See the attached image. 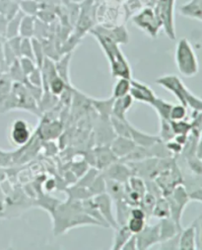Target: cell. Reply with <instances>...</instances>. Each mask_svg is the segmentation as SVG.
<instances>
[{"label": "cell", "instance_id": "6da1fadb", "mask_svg": "<svg viewBox=\"0 0 202 250\" xmlns=\"http://www.w3.org/2000/svg\"><path fill=\"white\" fill-rule=\"evenodd\" d=\"M54 232L55 234H62L69 229L88 225L101 226L96 220L87 215L83 209L81 201L70 200L68 203L56 206L52 212Z\"/></svg>", "mask_w": 202, "mask_h": 250}, {"label": "cell", "instance_id": "7a4b0ae2", "mask_svg": "<svg viewBox=\"0 0 202 250\" xmlns=\"http://www.w3.org/2000/svg\"><path fill=\"white\" fill-rule=\"evenodd\" d=\"M100 45L102 51L104 52L110 67V72L112 77L119 78H132V69L128 62L125 54L119 49V45L114 43L111 40L98 34L97 32L91 30L89 32Z\"/></svg>", "mask_w": 202, "mask_h": 250}, {"label": "cell", "instance_id": "3957f363", "mask_svg": "<svg viewBox=\"0 0 202 250\" xmlns=\"http://www.w3.org/2000/svg\"><path fill=\"white\" fill-rule=\"evenodd\" d=\"M155 83L174 94L181 104L186 108L190 107L197 112L202 111V100L195 97L177 75L169 74L161 76L155 80Z\"/></svg>", "mask_w": 202, "mask_h": 250}, {"label": "cell", "instance_id": "277c9868", "mask_svg": "<svg viewBox=\"0 0 202 250\" xmlns=\"http://www.w3.org/2000/svg\"><path fill=\"white\" fill-rule=\"evenodd\" d=\"M13 109H20L29 111L34 114H38L39 109L37 102L33 97L25 83L13 82L10 94L5 99L3 104L0 106V111L7 112Z\"/></svg>", "mask_w": 202, "mask_h": 250}, {"label": "cell", "instance_id": "5b68a950", "mask_svg": "<svg viewBox=\"0 0 202 250\" xmlns=\"http://www.w3.org/2000/svg\"><path fill=\"white\" fill-rule=\"evenodd\" d=\"M175 62L178 70L184 77H193L199 71L197 56L189 41L185 38L178 42L175 51Z\"/></svg>", "mask_w": 202, "mask_h": 250}, {"label": "cell", "instance_id": "8992f818", "mask_svg": "<svg viewBox=\"0 0 202 250\" xmlns=\"http://www.w3.org/2000/svg\"><path fill=\"white\" fill-rule=\"evenodd\" d=\"M95 15L97 24L107 27L125 24L127 21L120 0H102L96 3Z\"/></svg>", "mask_w": 202, "mask_h": 250}, {"label": "cell", "instance_id": "52a82bcc", "mask_svg": "<svg viewBox=\"0 0 202 250\" xmlns=\"http://www.w3.org/2000/svg\"><path fill=\"white\" fill-rule=\"evenodd\" d=\"M130 19L139 30L144 32L152 39L157 38L162 29L161 19L155 7L152 6H144Z\"/></svg>", "mask_w": 202, "mask_h": 250}, {"label": "cell", "instance_id": "ba28073f", "mask_svg": "<svg viewBox=\"0 0 202 250\" xmlns=\"http://www.w3.org/2000/svg\"><path fill=\"white\" fill-rule=\"evenodd\" d=\"M175 4L176 0H157L154 6L161 19L162 29L171 40H176L177 38L174 15Z\"/></svg>", "mask_w": 202, "mask_h": 250}, {"label": "cell", "instance_id": "9c48e42d", "mask_svg": "<svg viewBox=\"0 0 202 250\" xmlns=\"http://www.w3.org/2000/svg\"><path fill=\"white\" fill-rule=\"evenodd\" d=\"M165 197L168 200V203L170 206V211H171L170 218H172L175 221V223L178 225V227L182 229V226H181L182 216L185 209V206L190 200L186 189L184 188V186L179 184L172 190L170 194H168Z\"/></svg>", "mask_w": 202, "mask_h": 250}, {"label": "cell", "instance_id": "30bf717a", "mask_svg": "<svg viewBox=\"0 0 202 250\" xmlns=\"http://www.w3.org/2000/svg\"><path fill=\"white\" fill-rule=\"evenodd\" d=\"M91 30L111 40L112 42H114V43L118 45H127L129 42V31L125 24H120V25L111 26V27H107V26H102L97 24Z\"/></svg>", "mask_w": 202, "mask_h": 250}, {"label": "cell", "instance_id": "8fae6325", "mask_svg": "<svg viewBox=\"0 0 202 250\" xmlns=\"http://www.w3.org/2000/svg\"><path fill=\"white\" fill-rule=\"evenodd\" d=\"M93 201L97 206V209L100 212L101 216L109 225V227L116 229L118 226L116 224L115 217L112 211V203H113L112 199L106 192H104L94 196Z\"/></svg>", "mask_w": 202, "mask_h": 250}, {"label": "cell", "instance_id": "7c38bea8", "mask_svg": "<svg viewBox=\"0 0 202 250\" xmlns=\"http://www.w3.org/2000/svg\"><path fill=\"white\" fill-rule=\"evenodd\" d=\"M132 175H134V173L130 166L121 160H117L110 164L104 170L103 174L106 179H112L123 183H127Z\"/></svg>", "mask_w": 202, "mask_h": 250}, {"label": "cell", "instance_id": "4fadbf2b", "mask_svg": "<svg viewBox=\"0 0 202 250\" xmlns=\"http://www.w3.org/2000/svg\"><path fill=\"white\" fill-rule=\"evenodd\" d=\"M137 249L147 250L151 249L156 244L160 243V227L159 223L153 226H147L136 234Z\"/></svg>", "mask_w": 202, "mask_h": 250}, {"label": "cell", "instance_id": "5bb4252c", "mask_svg": "<svg viewBox=\"0 0 202 250\" xmlns=\"http://www.w3.org/2000/svg\"><path fill=\"white\" fill-rule=\"evenodd\" d=\"M129 95L132 97L133 100L147 104L152 105L154 101L157 98V95L154 93V91L151 89L150 86L143 82H140L136 79L131 78V88Z\"/></svg>", "mask_w": 202, "mask_h": 250}, {"label": "cell", "instance_id": "9a60e30c", "mask_svg": "<svg viewBox=\"0 0 202 250\" xmlns=\"http://www.w3.org/2000/svg\"><path fill=\"white\" fill-rule=\"evenodd\" d=\"M31 136L32 134L29 128V125L26 121L19 119L12 123L9 137L13 145L23 146L30 142Z\"/></svg>", "mask_w": 202, "mask_h": 250}, {"label": "cell", "instance_id": "2e32d148", "mask_svg": "<svg viewBox=\"0 0 202 250\" xmlns=\"http://www.w3.org/2000/svg\"><path fill=\"white\" fill-rule=\"evenodd\" d=\"M135 146L136 145L130 138L116 136L110 147L118 159H123L133 150Z\"/></svg>", "mask_w": 202, "mask_h": 250}, {"label": "cell", "instance_id": "e0dca14e", "mask_svg": "<svg viewBox=\"0 0 202 250\" xmlns=\"http://www.w3.org/2000/svg\"><path fill=\"white\" fill-rule=\"evenodd\" d=\"M94 153H95V166L98 169H101V170H105L110 164L118 160V158L111 151L110 147H108L106 146H101L97 147Z\"/></svg>", "mask_w": 202, "mask_h": 250}, {"label": "cell", "instance_id": "ac0fdd59", "mask_svg": "<svg viewBox=\"0 0 202 250\" xmlns=\"http://www.w3.org/2000/svg\"><path fill=\"white\" fill-rule=\"evenodd\" d=\"M132 105L133 99L129 94L125 97L114 99L111 108V116L119 120L127 121V113L132 107Z\"/></svg>", "mask_w": 202, "mask_h": 250}, {"label": "cell", "instance_id": "d6986e66", "mask_svg": "<svg viewBox=\"0 0 202 250\" xmlns=\"http://www.w3.org/2000/svg\"><path fill=\"white\" fill-rule=\"evenodd\" d=\"M129 129L131 140L138 146L151 147L152 146H154L158 142H161L158 136H153V135L145 134V133L137 130L133 126H131L130 124H129Z\"/></svg>", "mask_w": 202, "mask_h": 250}, {"label": "cell", "instance_id": "ffe728a7", "mask_svg": "<svg viewBox=\"0 0 202 250\" xmlns=\"http://www.w3.org/2000/svg\"><path fill=\"white\" fill-rule=\"evenodd\" d=\"M180 14L202 22V0H189L180 7Z\"/></svg>", "mask_w": 202, "mask_h": 250}, {"label": "cell", "instance_id": "44dd1931", "mask_svg": "<svg viewBox=\"0 0 202 250\" xmlns=\"http://www.w3.org/2000/svg\"><path fill=\"white\" fill-rule=\"evenodd\" d=\"M179 249L181 250H195L196 248V235L195 229L191 225L180 232Z\"/></svg>", "mask_w": 202, "mask_h": 250}, {"label": "cell", "instance_id": "7402d4cb", "mask_svg": "<svg viewBox=\"0 0 202 250\" xmlns=\"http://www.w3.org/2000/svg\"><path fill=\"white\" fill-rule=\"evenodd\" d=\"M159 227H160V242L177 235L182 230V229L178 227V225L175 223V221L172 218L160 220Z\"/></svg>", "mask_w": 202, "mask_h": 250}, {"label": "cell", "instance_id": "603a6c76", "mask_svg": "<svg viewBox=\"0 0 202 250\" xmlns=\"http://www.w3.org/2000/svg\"><path fill=\"white\" fill-rule=\"evenodd\" d=\"M115 204V221L117 226H125L130 219L131 206L129 205L125 200H119L114 202Z\"/></svg>", "mask_w": 202, "mask_h": 250}, {"label": "cell", "instance_id": "cb8c5ba5", "mask_svg": "<svg viewBox=\"0 0 202 250\" xmlns=\"http://www.w3.org/2000/svg\"><path fill=\"white\" fill-rule=\"evenodd\" d=\"M106 193L112 199L113 202L124 200L126 183L115 181L112 179H106Z\"/></svg>", "mask_w": 202, "mask_h": 250}, {"label": "cell", "instance_id": "d4e9b609", "mask_svg": "<svg viewBox=\"0 0 202 250\" xmlns=\"http://www.w3.org/2000/svg\"><path fill=\"white\" fill-rule=\"evenodd\" d=\"M133 233L129 230L127 225L125 226H118L116 229H114V236L112 241L111 249L113 250H121L124 244L128 241V239L132 235Z\"/></svg>", "mask_w": 202, "mask_h": 250}, {"label": "cell", "instance_id": "484cf974", "mask_svg": "<svg viewBox=\"0 0 202 250\" xmlns=\"http://www.w3.org/2000/svg\"><path fill=\"white\" fill-rule=\"evenodd\" d=\"M152 217H155L159 220H163L171 217V211L170 206L168 203V200L165 196H161L157 198L156 204L154 207V210L152 213Z\"/></svg>", "mask_w": 202, "mask_h": 250}, {"label": "cell", "instance_id": "4316f807", "mask_svg": "<svg viewBox=\"0 0 202 250\" xmlns=\"http://www.w3.org/2000/svg\"><path fill=\"white\" fill-rule=\"evenodd\" d=\"M130 88H131V79L125 78V77H119V78H117L116 82L114 83V85H113L111 97L113 99L125 97V96L129 94Z\"/></svg>", "mask_w": 202, "mask_h": 250}, {"label": "cell", "instance_id": "83f0119b", "mask_svg": "<svg viewBox=\"0 0 202 250\" xmlns=\"http://www.w3.org/2000/svg\"><path fill=\"white\" fill-rule=\"evenodd\" d=\"M72 53H67L62 55L56 62H55V68L58 75L65 81L66 84L70 86V80H69V63L71 60Z\"/></svg>", "mask_w": 202, "mask_h": 250}, {"label": "cell", "instance_id": "f1b7e54d", "mask_svg": "<svg viewBox=\"0 0 202 250\" xmlns=\"http://www.w3.org/2000/svg\"><path fill=\"white\" fill-rule=\"evenodd\" d=\"M35 24H36V16L24 15L20 25L19 36L21 38H34L35 35Z\"/></svg>", "mask_w": 202, "mask_h": 250}, {"label": "cell", "instance_id": "f546056e", "mask_svg": "<svg viewBox=\"0 0 202 250\" xmlns=\"http://www.w3.org/2000/svg\"><path fill=\"white\" fill-rule=\"evenodd\" d=\"M19 11V3L15 0H0V14H2L7 21L14 17Z\"/></svg>", "mask_w": 202, "mask_h": 250}, {"label": "cell", "instance_id": "4dcf8cb0", "mask_svg": "<svg viewBox=\"0 0 202 250\" xmlns=\"http://www.w3.org/2000/svg\"><path fill=\"white\" fill-rule=\"evenodd\" d=\"M23 16H24V14L21 11H19L14 17H12L11 19H9L7 21L6 31H5L6 40L19 36L20 25H21V21H22Z\"/></svg>", "mask_w": 202, "mask_h": 250}, {"label": "cell", "instance_id": "1f68e13d", "mask_svg": "<svg viewBox=\"0 0 202 250\" xmlns=\"http://www.w3.org/2000/svg\"><path fill=\"white\" fill-rule=\"evenodd\" d=\"M110 126L112 128V130L114 131L116 136H120V137H127V138H130V133H129V121H123L119 120L113 116H110ZM131 139V138H130Z\"/></svg>", "mask_w": 202, "mask_h": 250}, {"label": "cell", "instance_id": "d6a6232c", "mask_svg": "<svg viewBox=\"0 0 202 250\" xmlns=\"http://www.w3.org/2000/svg\"><path fill=\"white\" fill-rule=\"evenodd\" d=\"M68 87L70 86H68L65 83V81L57 74L50 80L46 91H50L52 94L55 96H60Z\"/></svg>", "mask_w": 202, "mask_h": 250}, {"label": "cell", "instance_id": "836d02e7", "mask_svg": "<svg viewBox=\"0 0 202 250\" xmlns=\"http://www.w3.org/2000/svg\"><path fill=\"white\" fill-rule=\"evenodd\" d=\"M161 142L167 143L175 138V133L172 129L171 121L160 118V132L158 135Z\"/></svg>", "mask_w": 202, "mask_h": 250}, {"label": "cell", "instance_id": "e575fe53", "mask_svg": "<svg viewBox=\"0 0 202 250\" xmlns=\"http://www.w3.org/2000/svg\"><path fill=\"white\" fill-rule=\"evenodd\" d=\"M151 107L154 108V110L157 112V114L160 118L169 120L170 112H171V109L173 107V103L167 102L163 99L157 97L156 100L154 101V103L151 105Z\"/></svg>", "mask_w": 202, "mask_h": 250}, {"label": "cell", "instance_id": "d590c367", "mask_svg": "<svg viewBox=\"0 0 202 250\" xmlns=\"http://www.w3.org/2000/svg\"><path fill=\"white\" fill-rule=\"evenodd\" d=\"M92 105L96 108V110L100 113L103 120H107L111 116V108L114 99L111 97L109 100H91Z\"/></svg>", "mask_w": 202, "mask_h": 250}, {"label": "cell", "instance_id": "8d00e7d4", "mask_svg": "<svg viewBox=\"0 0 202 250\" xmlns=\"http://www.w3.org/2000/svg\"><path fill=\"white\" fill-rule=\"evenodd\" d=\"M32 44H33L35 62L38 67H40L43 65V63L47 58L46 54H45V49H44L43 43H42V41L37 39V38H32Z\"/></svg>", "mask_w": 202, "mask_h": 250}, {"label": "cell", "instance_id": "74e56055", "mask_svg": "<svg viewBox=\"0 0 202 250\" xmlns=\"http://www.w3.org/2000/svg\"><path fill=\"white\" fill-rule=\"evenodd\" d=\"M19 8L24 15L37 16L40 9V4L37 0H21L19 3Z\"/></svg>", "mask_w": 202, "mask_h": 250}, {"label": "cell", "instance_id": "f35d334b", "mask_svg": "<svg viewBox=\"0 0 202 250\" xmlns=\"http://www.w3.org/2000/svg\"><path fill=\"white\" fill-rule=\"evenodd\" d=\"M127 185L129 189L143 197L147 193V186L146 182L144 181L143 178L137 176V175H132L129 181L127 182Z\"/></svg>", "mask_w": 202, "mask_h": 250}, {"label": "cell", "instance_id": "ab89813d", "mask_svg": "<svg viewBox=\"0 0 202 250\" xmlns=\"http://www.w3.org/2000/svg\"><path fill=\"white\" fill-rule=\"evenodd\" d=\"M156 200H157V198L153 194L147 192L142 197V199L140 201L139 207L141 208V209L144 211V213L146 214L147 219H150L152 217V213H153L154 207H155V204H156Z\"/></svg>", "mask_w": 202, "mask_h": 250}, {"label": "cell", "instance_id": "60d3db41", "mask_svg": "<svg viewBox=\"0 0 202 250\" xmlns=\"http://www.w3.org/2000/svg\"><path fill=\"white\" fill-rule=\"evenodd\" d=\"M9 75V77L13 80V82H22L25 83L27 80L26 75L24 74L22 67L19 62V59L14 62L11 65L8 66V71H6Z\"/></svg>", "mask_w": 202, "mask_h": 250}, {"label": "cell", "instance_id": "b9f144b4", "mask_svg": "<svg viewBox=\"0 0 202 250\" xmlns=\"http://www.w3.org/2000/svg\"><path fill=\"white\" fill-rule=\"evenodd\" d=\"M172 129L175 136H187L191 130V125H189L184 120L182 121H171Z\"/></svg>", "mask_w": 202, "mask_h": 250}, {"label": "cell", "instance_id": "7bdbcfd3", "mask_svg": "<svg viewBox=\"0 0 202 250\" xmlns=\"http://www.w3.org/2000/svg\"><path fill=\"white\" fill-rule=\"evenodd\" d=\"M20 58H28V59L35 61L32 39L22 38L21 47H20Z\"/></svg>", "mask_w": 202, "mask_h": 250}, {"label": "cell", "instance_id": "ee69618b", "mask_svg": "<svg viewBox=\"0 0 202 250\" xmlns=\"http://www.w3.org/2000/svg\"><path fill=\"white\" fill-rule=\"evenodd\" d=\"M186 115H187V112H186L185 106H184L182 104H179V105L173 104V107L170 112L169 120L170 121H182L186 118Z\"/></svg>", "mask_w": 202, "mask_h": 250}, {"label": "cell", "instance_id": "f6af8a7d", "mask_svg": "<svg viewBox=\"0 0 202 250\" xmlns=\"http://www.w3.org/2000/svg\"><path fill=\"white\" fill-rule=\"evenodd\" d=\"M146 222L147 221L144 219H136V218L130 217L127 226L133 234H137L141 230H143V229L146 227V225H147Z\"/></svg>", "mask_w": 202, "mask_h": 250}, {"label": "cell", "instance_id": "bcb514c9", "mask_svg": "<svg viewBox=\"0 0 202 250\" xmlns=\"http://www.w3.org/2000/svg\"><path fill=\"white\" fill-rule=\"evenodd\" d=\"M26 81L34 86L43 87V75H42V71H40V68L37 66L32 73H30L27 76Z\"/></svg>", "mask_w": 202, "mask_h": 250}, {"label": "cell", "instance_id": "7dc6e473", "mask_svg": "<svg viewBox=\"0 0 202 250\" xmlns=\"http://www.w3.org/2000/svg\"><path fill=\"white\" fill-rule=\"evenodd\" d=\"M19 62H20V65H21L22 70H23L24 74L26 75V77L37 67L35 61L28 59V58H20Z\"/></svg>", "mask_w": 202, "mask_h": 250}, {"label": "cell", "instance_id": "c3c4849f", "mask_svg": "<svg viewBox=\"0 0 202 250\" xmlns=\"http://www.w3.org/2000/svg\"><path fill=\"white\" fill-rule=\"evenodd\" d=\"M180 232L177 235H175V236H173V237H171V238H169L167 240H164V241L160 242L159 243V245H160L159 249H162V250H163V249H169V250H171V249H179Z\"/></svg>", "mask_w": 202, "mask_h": 250}, {"label": "cell", "instance_id": "681fc988", "mask_svg": "<svg viewBox=\"0 0 202 250\" xmlns=\"http://www.w3.org/2000/svg\"><path fill=\"white\" fill-rule=\"evenodd\" d=\"M97 175V170L96 169H91L82 179H81L78 183H77V186H80V187H84V188H89L93 182L95 181L96 179V176Z\"/></svg>", "mask_w": 202, "mask_h": 250}, {"label": "cell", "instance_id": "f907efd6", "mask_svg": "<svg viewBox=\"0 0 202 250\" xmlns=\"http://www.w3.org/2000/svg\"><path fill=\"white\" fill-rule=\"evenodd\" d=\"M195 229L196 235V248L202 249V215L192 224Z\"/></svg>", "mask_w": 202, "mask_h": 250}, {"label": "cell", "instance_id": "816d5d0a", "mask_svg": "<svg viewBox=\"0 0 202 250\" xmlns=\"http://www.w3.org/2000/svg\"><path fill=\"white\" fill-rule=\"evenodd\" d=\"M137 249V237L136 234H132L128 241L124 244L121 250H136Z\"/></svg>", "mask_w": 202, "mask_h": 250}, {"label": "cell", "instance_id": "f5cc1de1", "mask_svg": "<svg viewBox=\"0 0 202 250\" xmlns=\"http://www.w3.org/2000/svg\"><path fill=\"white\" fill-rule=\"evenodd\" d=\"M130 217L136 218V219H144V220L147 221L146 214L144 213V211L141 209V208H140L139 206H136V207H132V208H131Z\"/></svg>", "mask_w": 202, "mask_h": 250}, {"label": "cell", "instance_id": "db71d44e", "mask_svg": "<svg viewBox=\"0 0 202 250\" xmlns=\"http://www.w3.org/2000/svg\"><path fill=\"white\" fill-rule=\"evenodd\" d=\"M85 1V0H70V2H72V3H75V4H81V3H83Z\"/></svg>", "mask_w": 202, "mask_h": 250}, {"label": "cell", "instance_id": "11a10c76", "mask_svg": "<svg viewBox=\"0 0 202 250\" xmlns=\"http://www.w3.org/2000/svg\"><path fill=\"white\" fill-rule=\"evenodd\" d=\"M15 1H17L18 3H20V1H21V0H15Z\"/></svg>", "mask_w": 202, "mask_h": 250}, {"label": "cell", "instance_id": "9f6ffc18", "mask_svg": "<svg viewBox=\"0 0 202 250\" xmlns=\"http://www.w3.org/2000/svg\"><path fill=\"white\" fill-rule=\"evenodd\" d=\"M120 1H121V0H120Z\"/></svg>", "mask_w": 202, "mask_h": 250}]
</instances>
